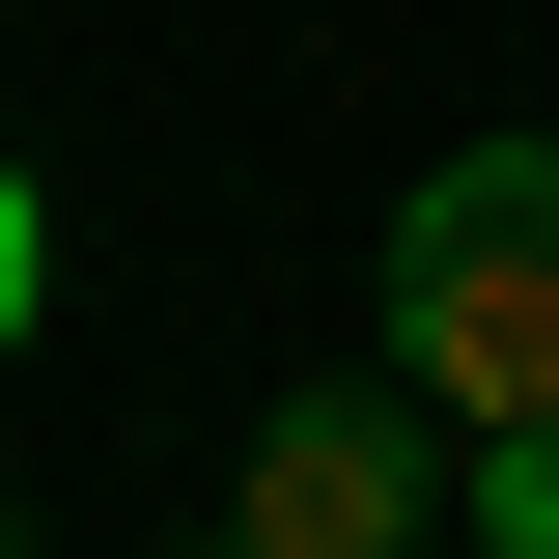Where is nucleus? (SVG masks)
Returning a JSON list of instances; mask_svg holds the SVG:
<instances>
[{"mask_svg": "<svg viewBox=\"0 0 559 559\" xmlns=\"http://www.w3.org/2000/svg\"><path fill=\"white\" fill-rule=\"evenodd\" d=\"M392 392L448 448H532L559 419V140H476L392 197Z\"/></svg>", "mask_w": 559, "mask_h": 559, "instance_id": "f257e3e1", "label": "nucleus"}, {"mask_svg": "<svg viewBox=\"0 0 559 559\" xmlns=\"http://www.w3.org/2000/svg\"><path fill=\"white\" fill-rule=\"evenodd\" d=\"M448 532V419L419 392H280L252 476H224V559H419Z\"/></svg>", "mask_w": 559, "mask_h": 559, "instance_id": "f03ea898", "label": "nucleus"}, {"mask_svg": "<svg viewBox=\"0 0 559 559\" xmlns=\"http://www.w3.org/2000/svg\"><path fill=\"white\" fill-rule=\"evenodd\" d=\"M476 532H503V559H559V419H532V448H476Z\"/></svg>", "mask_w": 559, "mask_h": 559, "instance_id": "7ed1b4c3", "label": "nucleus"}, {"mask_svg": "<svg viewBox=\"0 0 559 559\" xmlns=\"http://www.w3.org/2000/svg\"><path fill=\"white\" fill-rule=\"evenodd\" d=\"M28 308H57V224H28V168H0V336H28Z\"/></svg>", "mask_w": 559, "mask_h": 559, "instance_id": "20e7f679", "label": "nucleus"}]
</instances>
